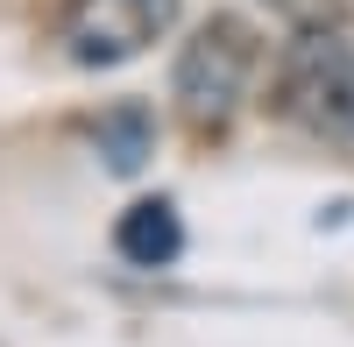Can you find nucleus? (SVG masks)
Returning <instances> with one entry per match:
<instances>
[{"label":"nucleus","mask_w":354,"mask_h":347,"mask_svg":"<svg viewBox=\"0 0 354 347\" xmlns=\"http://www.w3.org/2000/svg\"><path fill=\"white\" fill-rule=\"evenodd\" d=\"M93 149L106 156V170L135 178V170L156 156V121H149L142 106H106L100 121H93Z\"/></svg>","instance_id":"obj_5"},{"label":"nucleus","mask_w":354,"mask_h":347,"mask_svg":"<svg viewBox=\"0 0 354 347\" xmlns=\"http://www.w3.org/2000/svg\"><path fill=\"white\" fill-rule=\"evenodd\" d=\"M255 64H262V43L241 15H213L192 28V43L177 50V71H170V100L185 113V128L198 135H220L234 113H241L248 85H255Z\"/></svg>","instance_id":"obj_1"},{"label":"nucleus","mask_w":354,"mask_h":347,"mask_svg":"<svg viewBox=\"0 0 354 347\" xmlns=\"http://www.w3.org/2000/svg\"><path fill=\"white\" fill-rule=\"evenodd\" d=\"M113 248L135 270H170L177 248H185V220H177L170 198H135V206L113 220Z\"/></svg>","instance_id":"obj_4"},{"label":"nucleus","mask_w":354,"mask_h":347,"mask_svg":"<svg viewBox=\"0 0 354 347\" xmlns=\"http://www.w3.org/2000/svg\"><path fill=\"white\" fill-rule=\"evenodd\" d=\"M270 100L290 128H305L319 142H354V43L340 28L326 36H298L277 57Z\"/></svg>","instance_id":"obj_2"},{"label":"nucleus","mask_w":354,"mask_h":347,"mask_svg":"<svg viewBox=\"0 0 354 347\" xmlns=\"http://www.w3.org/2000/svg\"><path fill=\"white\" fill-rule=\"evenodd\" d=\"M270 8L298 28V36H326V28H340V15H347V0H270Z\"/></svg>","instance_id":"obj_6"},{"label":"nucleus","mask_w":354,"mask_h":347,"mask_svg":"<svg viewBox=\"0 0 354 347\" xmlns=\"http://www.w3.org/2000/svg\"><path fill=\"white\" fill-rule=\"evenodd\" d=\"M170 28H177V0H71L57 36H64L71 64L106 71V64H128L149 43H163Z\"/></svg>","instance_id":"obj_3"}]
</instances>
